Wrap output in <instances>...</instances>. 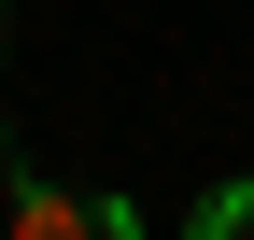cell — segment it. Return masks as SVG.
<instances>
[{"mask_svg":"<svg viewBox=\"0 0 254 240\" xmlns=\"http://www.w3.org/2000/svg\"><path fill=\"white\" fill-rule=\"evenodd\" d=\"M0 240H141V212L127 198H85V184H14Z\"/></svg>","mask_w":254,"mask_h":240,"instance_id":"1","label":"cell"},{"mask_svg":"<svg viewBox=\"0 0 254 240\" xmlns=\"http://www.w3.org/2000/svg\"><path fill=\"white\" fill-rule=\"evenodd\" d=\"M184 240H254V184H212V198H198V226H184Z\"/></svg>","mask_w":254,"mask_h":240,"instance_id":"2","label":"cell"},{"mask_svg":"<svg viewBox=\"0 0 254 240\" xmlns=\"http://www.w3.org/2000/svg\"><path fill=\"white\" fill-rule=\"evenodd\" d=\"M0 57H14V0H0Z\"/></svg>","mask_w":254,"mask_h":240,"instance_id":"3","label":"cell"}]
</instances>
